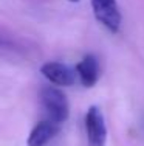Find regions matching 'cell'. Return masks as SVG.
Instances as JSON below:
<instances>
[{
    "label": "cell",
    "mask_w": 144,
    "mask_h": 146,
    "mask_svg": "<svg viewBox=\"0 0 144 146\" xmlns=\"http://www.w3.org/2000/svg\"><path fill=\"white\" fill-rule=\"evenodd\" d=\"M40 73L47 81H50L54 86H73L76 81V72H73L68 65L60 62H45L40 67Z\"/></svg>",
    "instance_id": "obj_4"
},
{
    "label": "cell",
    "mask_w": 144,
    "mask_h": 146,
    "mask_svg": "<svg viewBox=\"0 0 144 146\" xmlns=\"http://www.w3.org/2000/svg\"><path fill=\"white\" fill-rule=\"evenodd\" d=\"M59 132V124L50 120H42L34 124L28 135L26 145L28 146H45L50 140H53Z\"/></svg>",
    "instance_id": "obj_6"
},
{
    "label": "cell",
    "mask_w": 144,
    "mask_h": 146,
    "mask_svg": "<svg viewBox=\"0 0 144 146\" xmlns=\"http://www.w3.org/2000/svg\"><path fill=\"white\" fill-rule=\"evenodd\" d=\"M76 76L79 78L81 84L84 87H93L98 82L99 75H101V68H99V62L93 54H87L82 58V61H79L76 64Z\"/></svg>",
    "instance_id": "obj_5"
},
{
    "label": "cell",
    "mask_w": 144,
    "mask_h": 146,
    "mask_svg": "<svg viewBox=\"0 0 144 146\" xmlns=\"http://www.w3.org/2000/svg\"><path fill=\"white\" fill-rule=\"evenodd\" d=\"M85 134L88 146H105L107 141V127L104 115L98 106H91L85 113Z\"/></svg>",
    "instance_id": "obj_3"
},
{
    "label": "cell",
    "mask_w": 144,
    "mask_h": 146,
    "mask_svg": "<svg viewBox=\"0 0 144 146\" xmlns=\"http://www.w3.org/2000/svg\"><path fill=\"white\" fill-rule=\"evenodd\" d=\"M68 2H73V3H76V2H79V0H68Z\"/></svg>",
    "instance_id": "obj_7"
},
{
    "label": "cell",
    "mask_w": 144,
    "mask_h": 146,
    "mask_svg": "<svg viewBox=\"0 0 144 146\" xmlns=\"http://www.w3.org/2000/svg\"><path fill=\"white\" fill-rule=\"evenodd\" d=\"M40 101L47 113V120L56 124H62L64 121H67L70 115V104L60 89L53 87V86L43 87L40 92Z\"/></svg>",
    "instance_id": "obj_1"
},
{
    "label": "cell",
    "mask_w": 144,
    "mask_h": 146,
    "mask_svg": "<svg viewBox=\"0 0 144 146\" xmlns=\"http://www.w3.org/2000/svg\"><path fill=\"white\" fill-rule=\"evenodd\" d=\"M93 16L110 33H118L121 28L122 16L116 0H90Z\"/></svg>",
    "instance_id": "obj_2"
}]
</instances>
